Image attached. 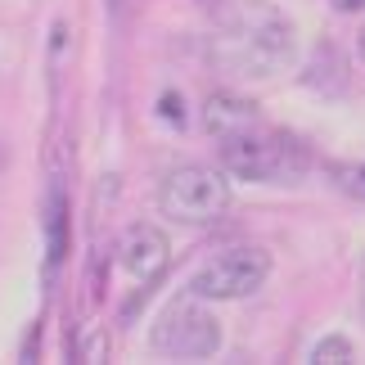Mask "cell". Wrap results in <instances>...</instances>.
<instances>
[{"label": "cell", "mask_w": 365, "mask_h": 365, "mask_svg": "<svg viewBox=\"0 0 365 365\" xmlns=\"http://www.w3.org/2000/svg\"><path fill=\"white\" fill-rule=\"evenodd\" d=\"M217 145H221V167L240 180H289L307 163L298 140L275 131V126H262V122L221 135Z\"/></svg>", "instance_id": "7a4b0ae2"}, {"label": "cell", "mask_w": 365, "mask_h": 365, "mask_svg": "<svg viewBox=\"0 0 365 365\" xmlns=\"http://www.w3.org/2000/svg\"><path fill=\"white\" fill-rule=\"evenodd\" d=\"M167 262H172V244H167V235L158 226H131L122 235L118 266L135 279V284H153V279L167 271Z\"/></svg>", "instance_id": "8992f818"}, {"label": "cell", "mask_w": 365, "mask_h": 365, "mask_svg": "<svg viewBox=\"0 0 365 365\" xmlns=\"http://www.w3.org/2000/svg\"><path fill=\"white\" fill-rule=\"evenodd\" d=\"M266 275H271V252L244 244V248H226L212 262H203L190 275L185 293H194L203 302H240L266 284Z\"/></svg>", "instance_id": "5b68a950"}, {"label": "cell", "mask_w": 365, "mask_h": 365, "mask_svg": "<svg viewBox=\"0 0 365 365\" xmlns=\"http://www.w3.org/2000/svg\"><path fill=\"white\" fill-rule=\"evenodd\" d=\"M63 194L54 190L50 194V203H46V271L54 275V266L63 262V244H68V235H63Z\"/></svg>", "instance_id": "ba28073f"}, {"label": "cell", "mask_w": 365, "mask_h": 365, "mask_svg": "<svg viewBox=\"0 0 365 365\" xmlns=\"http://www.w3.org/2000/svg\"><path fill=\"white\" fill-rule=\"evenodd\" d=\"M158 113L172 122V126H185V104H180V95H176V91H167L163 100H158Z\"/></svg>", "instance_id": "8fae6325"}, {"label": "cell", "mask_w": 365, "mask_h": 365, "mask_svg": "<svg viewBox=\"0 0 365 365\" xmlns=\"http://www.w3.org/2000/svg\"><path fill=\"white\" fill-rule=\"evenodd\" d=\"M149 343L158 356L172 361H207L221 347V320L203 307V298L185 293V298L163 307V316L149 329Z\"/></svg>", "instance_id": "277c9868"}, {"label": "cell", "mask_w": 365, "mask_h": 365, "mask_svg": "<svg viewBox=\"0 0 365 365\" xmlns=\"http://www.w3.org/2000/svg\"><path fill=\"white\" fill-rule=\"evenodd\" d=\"M329 5L339 9V14H361V9H365V0H329Z\"/></svg>", "instance_id": "7c38bea8"}, {"label": "cell", "mask_w": 365, "mask_h": 365, "mask_svg": "<svg viewBox=\"0 0 365 365\" xmlns=\"http://www.w3.org/2000/svg\"><path fill=\"white\" fill-rule=\"evenodd\" d=\"M361 312H365V257H361Z\"/></svg>", "instance_id": "4fadbf2b"}, {"label": "cell", "mask_w": 365, "mask_h": 365, "mask_svg": "<svg viewBox=\"0 0 365 365\" xmlns=\"http://www.w3.org/2000/svg\"><path fill=\"white\" fill-rule=\"evenodd\" d=\"M212 54L240 77H275L293 54V23L271 5H244L217 32Z\"/></svg>", "instance_id": "6da1fadb"}, {"label": "cell", "mask_w": 365, "mask_h": 365, "mask_svg": "<svg viewBox=\"0 0 365 365\" xmlns=\"http://www.w3.org/2000/svg\"><path fill=\"white\" fill-rule=\"evenodd\" d=\"M312 365H352L356 361V347L352 339H343V334H329V339H320L312 352H307Z\"/></svg>", "instance_id": "9c48e42d"}, {"label": "cell", "mask_w": 365, "mask_h": 365, "mask_svg": "<svg viewBox=\"0 0 365 365\" xmlns=\"http://www.w3.org/2000/svg\"><path fill=\"white\" fill-rule=\"evenodd\" d=\"M329 180L339 194L365 203V163H329Z\"/></svg>", "instance_id": "30bf717a"}, {"label": "cell", "mask_w": 365, "mask_h": 365, "mask_svg": "<svg viewBox=\"0 0 365 365\" xmlns=\"http://www.w3.org/2000/svg\"><path fill=\"white\" fill-rule=\"evenodd\" d=\"M252 122H262V118H257V104L244 100V95L221 91V95H212V100L203 104V126H207L217 140L230 135V131H244V126H252Z\"/></svg>", "instance_id": "52a82bcc"}, {"label": "cell", "mask_w": 365, "mask_h": 365, "mask_svg": "<svg viewBox=\"0 0 365 365\" xmlns=\"http://www.w3.org/2000/svg\"><path fill=\"white\" fill-rule=\"evenodd\" d=\"M158 207L167 221H180V226H207L230 207V180L217 167L190 163L176 167V172L163 176L158 185Z\"/></svg>", "instance_id": "3957f363"}, {"label": "cell", "mask_w": 365, "mask_h": 365, "mask_svg": "<svg viewBox=\"0 0 365 365\" xmlns=\"http://www.w3.org/2000/svg\"><path fill=\"white\" fill-rule=\"evenodd\" d=\"M356 50H361V59H365V27H361V36H356Z\"/></svg>", "instance_id": "5bb4252c"}]
</instances>
